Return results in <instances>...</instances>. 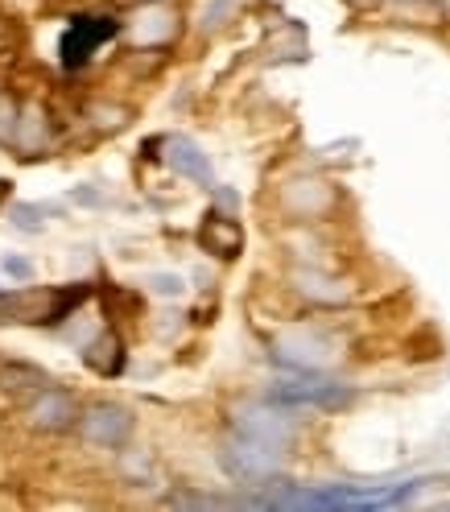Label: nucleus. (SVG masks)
<instances>
[{
    "label": "nucleus",
    "instance_id": "5701e85b",
    "mask_svg": "<svg viewBox=\"0 0 450 512\" xmlns=\"http://www.w3.org/2000/svg\"><path fill=\"white\" fill-rule=\"evenodd\" d=\"M215 199H219L223 207H240V195H232V190H223V186H215Z\"/></svg>",
    "mask_w": 450,
    "mask_h": 512
},
{
    "label": "nucleus",
    "instance_id": "412c9836",
    "mask_svg": "<svg viewBox=\"0 0 450 512\" xmlns=\"http://www.w3.org/2000/svg\"><path fill=\"white\" fill-rule=\"evenodd\" d=\"M0 269H5L13 281H29V277H34V265H29L25 256H9V252L0 256Z\"/></svg>",
    "mask_w": 450,
    "mask_h": 512
},
{
    "label": "nucleus",
    "instance_id": "f257e3e1",
    "mask_svg": "<svg viewBox=\"0 0 450 512\" xmlns=\"http://www.w3.org/2000/svg\"><path fill=\"white\" fill-rule=\"evenodd\" d=\"M273 405L281 409H323V413H339L356 401V389L351 384L331 380L327 372H310V376H289V380H273V389L265 393Z\"/></svg>",
    "mask_w": 450,
    "mask_h": 512
},
{
    "label": "nucleus",
    "instance_id": "6e6552de",
    "mask_svg": "<svg viewBox=\"0 0 450 512\" xmlns=\"http://www.w3.org/2000/svg\"><path fill=\"white\" fill-rule=\"evenodd\" d=\"M79 401L67 393V389H54V384H46V389L34 393V401H29L25 418L29 426H34L38 434H67V430H79Z\"/></svg>",
    "mask_w": 450,
    "mask_h": 512
},
{
    "label": "nucleus",
    "instance_id": "f8f14e48",
    "mask_svg": "<svg viewBox=\"0 0 450 512\" xmlns=\"http://www.w3.org/2000/svg\"><path fill=\"white\" fill-rule=\"evenodd\" d=\"M50 145V112L42 108V104H34V100H25L21 104V120H17V141H13V149L21 153V157H34V153H42Z\"/></svg>",
    "mask_w": 450,
    "mask_h": 512
},
{
    "label": "nucleus",
    "instance_id": "4be33fe9",
    "mask_svg": "<svg viewBox=\"0 0 450 512\" xmlns=\"http://www.w3.org/2000/svg\"><path fill=\"white\" fill-rule=\"evenodd\" d=\"M75 203H83V207H104V199L95 195V190H87V186H83V190H75Z\"/></svg>",
    "mask_w": 450,
    "mask_h": 512
},
{
    "label": "nucleus",
    "instance_id": "2eb2a0df",
    "mask_svg": "<svg viewBox=\"0 0 450 512\" xmlns=\"http://www.w3.org/2000/svg\"><path fill=\"white\" fill-rule=\"evenodd\" d=\"M46 384H50V376H46L42 368H34V364H17V360L0 364V389H13V393H38V389H46Z\"/></svg>",
    "mask_w": 450,
    "mask_h": 512
},
{
    "label": "nucleus",
    "instance_id": "6ab92c4d",
    "mask_svg": "<svg viewBox=\"0 0 450 512\" xmlns=\"http://www.w3.org/2000/svg\"><path fill=\"white\" fill-rule=\"evenodd\" d=\"M42 207H34V203H13L9 207V219H13V228H21V232H42Z\"/></svg>",
    "mask_w": 450,
    "mask_h": 512
},
{
    "label": "nucleus",
    "instance_id": "7ed1b4c3",
    "mask_svg": "<svg viewBox=\"0 0 450 512\" xmlns=\"http://www.w3.org/2000/svg\"><path fill=\"white\" fill-rule=\"evenodd\" d=\"M124 34V21L112 13H75L67 17V29H62V42H58V58L67 71H83L87 62L100 54L104 42Z\"/></svg>",
    "mask_w": 450,
    "mask_h": 512
},
{
    "label": "nucleus",
    "instance_id": "f3484780",
    "mask_svg": "<svg viewBox=\"0 0 450 512\" xmlns=\"http://www.w3.org/2000/svg\"><path fill=\"white\" fill-rule=\"evenodd\" d=\"M166 508H236V500H219V496H207V492H170L166 496Z\"/></svg>",
    "mask_w": 450,
    "mask_h": 512
},
{
    "label": "nucleus",
    "instance_id": "9b49d317",
    "mask_svg": "<svg viewBox=\"0 0 450 512\" xmlns=\"http://www.w3.org/2000/svg\"><path fill=\"white\" fill-rule=\"evenodd\" d=\"M289 281H294V290L306 302H314V306H343L351 298L347 281H339V277H331L323 269H294V273H289Z\"/></svg>",
    "mask_w": 450,
    "mask_h": 512
},
{
    "label": "nucleus",
    "instance_id": "ddd939ff",
    "mask_svg": "<svg viewBox=\"0 0 450 512\" xmlns=\"http://www.w3.org/2000/svg\"><path fill=\"white\" fill-rule=\"evenodd\" d=\"M83 364L100 376H120L124 368V343L116 331H95L87 343H83Z\"/></svg>",
    "mask_w": 450,
    "mask_h": 512
},
{
    "label": "nucleus",
    "instance_id": "1a4fd4ad",
    "mask_svg": "<svg viewBox=\"0 0 450 512\" xmlns=\"http://www.w3.org/2000/svg\"><path fill=\"white\" fill-rule=\"evenodd\" d=\"M162 149H166V166L190 182H199L207 190H215V170H211V157L203 153V145L186 133H170L162 137Z\"/></svg>",
    "mask_w": 450,
    "mask_h": 512
},
{
    "label": "nucleus",
    "instance_id": "20e7f679",
    "mask_svg": "<svg viewBox=\"0 0 450 512\" xmlns=\"http://www.w3.org/2000/svg\"><path fill=\"white\" fill-rule=\"evenodd\" d=\"M273 364L285 368V372H298V376H310V372H327L331 360H335V339L318 327H289L273 339Z\"/></svg>",
    "mask_w": 450,
    "mask_h": 512
},
{
    "label": "nucleus",
    "instance_id": "f03ea898",
    "mask_svg": "<svg viewBox=\"0 0 450 512\" xmlns=\"http://www.w3.org/2000/svg\"><path fill=\"white\" fill-rule=\"evenodd\" d=\"M281 459H285V451L265 446V442H252L236 430H232V438L219 442V467L228 479H236L240 488H261L265 479L281 475Z\"/></svg>",
    "mask_w": 450,
    "mask_h": 512
},
{
    "label": "nucleus",
    "instance_id": "a211bd4d",
    "mask_svg": "<svg viewBox=\"0 0 450 512\" xmlns=\"http://www.w3.org/2000/svg\"><path fill=\"white\" fill-rule=\"evenodd\" d=\"M145 290L157 298H182L186 294V281L178 273H145Z\"/></svg>",
    "mask_w": 450,
    "mask_h": 512
},
{
    "label": "nucleus",
    "instance_id": "9d476101",
    "mask_svg": "<svg viewBox=\"0 0 450 512\" xmlns=\"http://www.w3.org/2000/svg\"><path fill=\"white\" fill-rule=\"evenodd\" d=\"M199 244H203L211 256H219V261H232V256L244 252V228H240L232 215L211 211V215L199 223Z\"/></svg>",
    "mask_w": 450,
    "mask_h": 512
},
{
    "label": "nucleus",
    "instance_id": "dca6fc26",
    "mask_svg": "<svg viewBox=\"0 0 450 512\" xmlns=\"http://www.w3.org/2000/svg\"><path fill=\"white\" fill-rule=\"evenodd\" d=\"M17 120H21V100L13 91H0V145H9L17 141Z\"/></svg>",
    "mask_w": 450,
    "mask_h": 512
},
{
    "label": "nucleus",
    "instance_id": "aec40b11",
    "mask_svg": "<svg viewBox=\"0 0 450 512\" xmlns=\"http://www.w3.org/2000/svg\"><path fill=\"white\" fill-rule=\"evenodd\" d=\"M228 17H236V5H232V0H211V5L203 9V29L211 34V29H219Z\"/></svg>",
    "mask_w": 450,
    "mask_h": 512
},
{
    "label": "nucleus",
    "instance_id": "423d86ee",
    "mask_svg": "<svg viewBox=\"0 0 450 512\" xmlns=\"http://www.w3.org/2000/svg\"><path fill=\"white\" fill-rule=\"evenodd\" d=\"M182 34V13L170 0H137V9L124 17V42L133 50H166Z\"/></svg>",
    "mask_w": 450,
    "mask_h": 512
},
{
    "label": "nucleus",
    "instance_id": "39448f33",
    "mask_svg": "<svg viewBox=\"0 0 450 512\" xmlns=\"http://www.w3.org/2000/svg\"><path fill=\"white\" fill-rule=\"evenodd\" d=\"M232 430L252 438V442H265L277 446V451H289L298 438V422H294V409H281L269 397L265 401H244L232 409Z\"/></svg>",
    "mask_w": 450,
    "mask_h": 512
},
{
    "label": "nucleus",
    "instance_id": "4468645a",
    "mask_svg": "<svg viewBox=\"0 0 450 512\" xmlns=\"http://www.w3.org/2000/svg\"><path fill=\"white\" fill-rule=\"evenodd\" d=\"M285 207L302 215V219H314V215H323L331 207V190L327 182H289L285 186Z\"/></svg>",
    "mask_w": 450,
    "mask_h": 512
},
{
    "label": "nucleus",
    "instance_id": "0eeeda50",
    "mask_svg": "<svg viewBox=\"0 0 450 512\" xmlns=\"http://www.w3.org/2000/svg\"><path fill=\"white\" fill-rule=\"evenodd\" d=\"M133 430H137L133 409L120 401H91L79 413V438L91 446H104V451H124Z\"/></svg>",
    "mask_w": 450,
    "mask_h": 512
}]
</instances>
